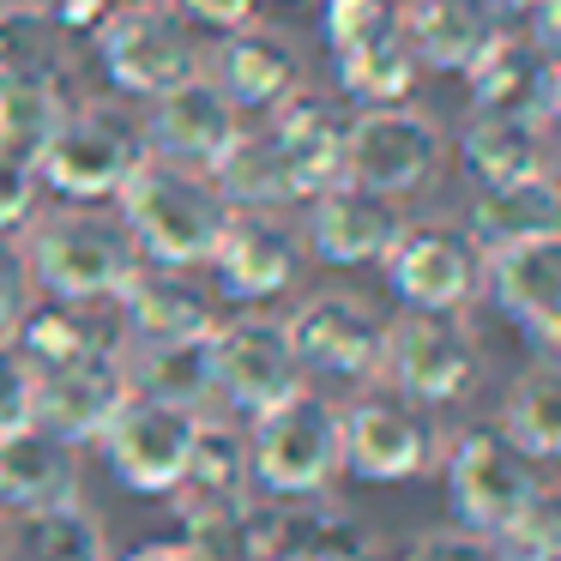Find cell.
Returning <instances> with one entry per match:
<instances>
[{"label": "cell", "instance_id": "obj_40", "mask_svg": "<svg viewBox=\"0 0 561 561\" xmlns=\"http://www.w3.org/2000/svg\"><path fill=\"white\" fill-rule=\"evenodd\" d=\"M31 302H37V284H31L25 254L0 242V339H13V327L25 320Z\"/></svg>", "mask_w": 561, "mask_h": 561}, {"label": "cell", "instance_id": "obj_16", "mask_svg": "<svg viewBox=\"0 0 561 561\" xmlns=\"http://www.w3.org/2000/svg\"><path fill=\"white\" fill-rule=\"evenodd\" d=\"M127 368L122 351H98V356H73V363L37 368V387H31V423L55 428L61 440L85 447L110 428V416L127 399Z\"/></svg>", "mask_w": 561, "mask_h": 561}, {"label": "cell", "instance_id": "obj_45", "mask_svg": "<svg viewBox=\"0 0 561 561\" xmlns=\"http://www.w3.org/2000/svg\"><path fill=\"white\" fill-rule=\"evenodd\" d=\"M278 561H368V556H356V549H327V543H308V549H290V556H278Z\"/></svg>", "mask_w": 561, "mask_h": 561}, {"label": "cell", "instance_id": "obj_34", "mask_svg": "<svg viewBox=\"0 0 561 561\" xmlns=\"http://www.w3.org/2000/svg\"><path fill=\"white\" fill-rule=\"evenodd\" d=\"M501 428H507L537 465H549L561 453V368L549 363V356H537V363L513 380Z\"/></svg>", "mask_w": 561, "mask_h": 561}, {"label": "cell", "instance_id": "obj_36", "mask_svg": "<svg viewBox=\"0 0 561 561\" xmlns=\"http://www.w3.org/2000/svg\"><path fill=\"white\" fill-rule=\"evenodd\" d=\"M501 549V561H556L561 556V513H556V495H537L525 513H513L501 531H489Z\"/></svg>", "mask_w": 561, "mask_h": 561}, {"label": "cell", "instance_id": "obj_25", "mask_svg": "<svg viewBox=\"0 0 561 561\" xmlns=\"http://www.w3.org/2000/svg\"><path fill=\"white\" fill-rule=\"evenodd\" d=\"M127 387L146 399L211 411L218 404V368H211V332L206 339H122Z\"/></svg>", "mask_w": 561, "mask_h": 561}, {"label": "cell", "instance_id": "obj_32", "mask_svg": "<svg viewBox=\"0 0 561 561\" xmlns=\"http://www.w3.org/2000/svg\"><path fill=\"white\" fill-rule=\"evenodd\" d=\"M332 67H339V85L351 91L363 110L368 103H404L416 91V73H423L416 55H411V43H404V31H399V19H392L387 31H375V37L339 49Z\"/></svg>", "mask_w": 561, "mask_h": 561}, {"label": "cell", "instance_id": "obj_4", "mask_svg": "<svg viewBox=\"0 0 561 561\" xmlns=\"http://www.w3.org/2000/svg\"><path fill=\"white\" fill-rule=\"evenodd\" d=\"M447 163V134L423 103H368L344 122V151H339V175L363 182L375 194H416L428 187Z\"/></svg>", "mask_w": 561, "mask_h": 561}, {"label": "cell", "instance_id": "obj_30", "mask_svg": "<svg viewBox=\"0 0 561 561\" xmlns=\"http://www.w3.org/2000/svg\"><path fill=\"white\" fill-rule=\"evenodd\" d=\"M211 175H218L224 199H230L236 211H284V206H302V199H296L290 170H284V158H278V146L266 139V127H242V134L230 139V151L211 163Z\"/></svg>", "mask_w": 561, "mask_h": 561}, {"label": "cell", "instance_id": "obj_11", "mask_svg": "<svg viewBox=\"0 0 561 561\" xmlns=\"http://www.w3.org/2000/svg\"><path fill=\"white\" fill-rule=\"evenodd\" d=\"M465 98H471V115H507V122L556 127V115H561L556 49L525 37L519 25H501L483 43V55L465 67Z\"/></svg>", "mask_w": 561, "mask_h": 561}, {"label": "cell", "instance_id": "obj_29", "mask_svg": "<svg viewBox=\"0 0 561 561\" xmlns=\"http://www.w3.org/2000/svg\"><path fill=\"white\" fill-rule=\"evenodd\" d=\"M477 248H513V242H537V236H561V187L556 175H519V182H483L471 199V224Z\"/></svg>", "mask_w": 561, "mask_h": 561}, {"label": "cell", "instance_id": "obj_5", "mask_svg": "<svg viewBox=\"0 0 561 561\" xmlns=\"http://www.w3.org/2000/svg\"><path fill=\"white\" fill-rule=\"evenodd\" d=\"M375 380L416 404H453L477 387V332L447 308H404L380 327Z\"/></svg>", "mask_w": 561, "mask_h": 561}, {"label": "cell", "instance_id": "obj_3", "mask_svg": "<svg viewBox=\"0 0 561 561\" xmlns=\"http://www.w3.org/2000/svg\"><path fill=\"white\" fill-rule=\"evenodd\" d=\"M248 465H254L260 495H278V501L327 495L344 471L339 404L314 387H296L290 399L254 411L248 416Z\"/></svg>", "mask_w": 561, "mask_h": 561}, {"label": "cell", "instance_id": "obj_7", "mask_svg": "<svg viewBox=\"0 0 561 561\" xmlns=\"http://www.w3.org/2000/svg\"><path fill=\"white\" fill-rule=\"evenodd\" d=\"M440 471H447L453 519L471 525V531H501L513 513H525L549 489L543 483V465H537L501 423L465 428V435L447 447Z\"/></svg>", "mask_w": 561, "mask_h": 561}, {"label": "cell", "instance_id": "obj_19", "mask_svg": "<svg viewBox=\"0 0 561 561\" xmlns=\"http://www.w3.org/2000/svg\"><path fill=\"white\" fill-rule=\"evenodd\" d=\"M206 266L218 272L224 296H236V302H272L302 272V242H296V230L278 211H230V224H224Z\"/></svg>", "mask_w": 561, "mask_h": 561}, {"label": "cell", "instance_id": "obj_44", "mask_svg": "<svg viewBox=\"0 0 561 561\" xmlns=\"http://www.w3.org/2000/svg\"><path fill=\"white\" fill-rule=\"evenodd\" d=\"M127 561H218V556H206V549L187 543V537H170V543H139Z\"/></svg>", "mask_w": 561, "mask_h": 561}, {"label": "cell", "instance_id": "obj_10", "mask_svg": "<svg viewBox=\"0 0 561 561\" xmlns=\"http://www.w3.org/2000/svg\"><path fill=\"white\" fill-rule=\"evenodd\" d=\"M387 278L399 290L404 308H447V314H465V308L483 296V248L465 224L453 218H423L392 236L387 248Z\"/></svg>", "mask_w": 561, "mask_h": 561}, {"label": "cell", "instance_id": "obj_28", "mask_svg": "<svg viewBox=\"0 0 561 561\" xmlns=\"http://www.w3.org/2000/svg\"><path fill=\"white\" fill-rule=\"evenodd\" d=\"M79 98H85V91L67 79L61 61L0 79V158L31 163V170H37V158H43V146H49L55 122H61Z\"/></svg>", "mask_w": 561, "mask_h": 561}, {"label": "cell", "instance_id": "obj_13", "mask_svg": "<svg viewBox=\"0 0 561 561\" xmlns=\"http://www.w3.org/2000/svg\"><path fill=\"white\" fill-rule=\"evenodd\" d=\"M242 127H248V115L224 98V85L206 67H194V73H182L170 91L146 98V115H139V139H146L151 158L199 163V170H211Z\"/></svg>", "mask_w": 561, "mask_h": 561}, {"label": "cell", "instance_id": "obj_23", "mask_svg": "<svg viewBox=\"0 0 561 561\" xmlns=\"http://www.w3.org/2000/svg\"><path fill=\"white\" fill-rule=\"evenodd\" d=\"M392 13L416 67H435V73H465L501 31L495 0H392Z\"/></svg>", "mask_w": 561, "mask_h": 561}, {"label": "cell", "instance_id": "obj_26", "mask_svg": "<svg viewBox=\"0 0 561 561\" xmlns=\"http://www.w3.org/2000/svg\"><path fill=\"white\" fill-rule=\"evenodd\" d=\"M122 314H110V302H31L25 320L13 327V344L25 351L31 368H55L73 363V356H98V351H122Z\"/></svg>", "mask_w": 561, "mask_h": 561}, {"label": "cell", "instance_id": "obj_21", "mask_svg": "<svg viewBox=\"0 0 561 561\" xmlns=\"http://www.w3.org/2000/svg\"><path fill=\"white\" fill-rule=\"evenodd\" d=\"M206 73L218 79L224 98L242 115H266V110H278L284 98L302 91V49H296L284 31L236 25V31H224V43L211 49Z\"/></svg>", "mask_w": 561, "mask_h": 561}, {"label": "cell", "instance_id": "obj_22", "mask_svg": "<svg viewBox=\"0 0 561 561\" xmlns=\"http://www.w3.org/2000/svg\"><path fill=\"white\" fill-rule=\"evenodd\" d=\"M79 495V447L43 423L0 428V513H37Z\"/></svg>", "mask_w": 561, "mask_h": 561}, {"label": "cell", "instance_id": "obj_47", "mask_svg": "<svg viewBox=\"0 0 561 561\" xmlns=\"http://www.w3.org/2000/svg\"><path fill=\"white\" fill-rule=\"evenodd\" d=\"M0 556H7V513H0Z\"/></svg>", "mask_w": 561, "mask_h": 561}, {"label": "cell", "instance_id": "obj_6", "mask_svg": "<svg viewBox=\"0 0 561 561\" xmlns=\"http://www.w3.org/2000/svg\"><path fill=\"white\" fill-rule=\"evenodd\" d=\"M139 158H146V139H139L134 115L115 103L79 98L43 146L37 182L55 187L61 199H115V187L127 182Z\"/></svg>", "mask_w": 561, "mask_h": 561}, {"label": "cell", "instance_id": "obj_46", "mask_svg": "<svg viewBox=\"0 0 561 561\" xmlns=\"http://www.w3.org/2000/svg\"><path fill=\"white\" fill-rule=\"evenodd\" d=\"M495 7H501V13H519V7H525V0H495Z\"/></svg>", "mask_w": 561, "mask_h": 561}, {"label": "cell", "instance_id": "obj_33", "mask_svg": "<svg viewBox=\"0 0 561 561\" xmlns=\"http://www.w3.org/2000/svg\"><path fill=\"white\" fill-rule=\"evenodd\" d=\"M19 556L25 561H115L103 519L79 495L37 513H19Z\"/></svg>", "mask_w": 561, "mask_h": 561}, {"label": "cell", "instance_id": "obj_42", "mask_svg": "<svg viewBox=\"0 0 561 561\" xmlns=\"http://www.w3.org/2000/svg\"><path fill=\"white\" fill-rule=\"evenodd\" d=\"M37 7L49 13L55 37H98L122 0H37Z\"/></svg>", "mask_w": 561, "mask_h": 561}, {"label": "cell", "instance_id": "obj_15", "mask_svg": "<svg viewBox=\"0 0 561 561\" xmlns=\"http://www.w3.org/2000/svg\"><path fill=\"white\" fill-rule=\"evenodd\" d=\"M290 351L302 375H332V380H375L380 356V314L356 290H314L284 314Z\"/></svg>", "mask_w": 561, "mask_h": 561}, {"label": "cell", "instance_id": "obj_43", "mask_svg": "<svg viewBox=\"0 0 561 561\" xmlns=\"http://www.w3.org/2000/svg\"><path fill=\"white\" fill-rule=\"evenodd\" d=\"M175 7H182L187 25H211L218 37L236 25H254V13H260V0H175Z\"/></svg>", "mask_w": 561, "mask_h": 561}, {"label": "cell", "instance_id": "obj_24", "mask_svg": "<svg viewBox=\"0 0 561 561\" xmlns=\"http://www.w3.org/2000/svg\"><path fill=\"white\" fill-rule=\"evenodd\" d=\"M260 127H266V139L278 146L284 170H290V182H296V199H308L327 182H339L344 115L332 110V103H320L314 91H296V98H284L278 110L260 115Z\"/></svg>", "mask_w": 561, "mask_h": 561}, {"label": "cell", "instance_id": "obj_39", "mask_svg": "<svg viewBox=\"0 0 561 561\" xmlns=\"http://www.w3.org/2000/svg\"><path fill=\"white\" fill-rule=\"evenodd\" d=\"M31 387H37V368L25 363V351L13 339H0V428L31 416Z\"/></svg>", "mask_w": 561, "mask_h": 561}, {"label": "cell", "instance_id": "obj_2", "mask_svg": "<svg viewBox=\"0 0 561 561\" xmlns=\"http://www.w3.org/2000/svg\"><path fill=\"white\" fill-rule=\"evenodd\" d=\"M115 211L134 230L146 260H158V266H206L236 206L224 199L211 170L146 151L127 170V182L115 187Z\"/></svg>", "mask_w": 561, "mask_h": 561}, {"label": "cell", "instance_id": "obj_37", "mask_svg": "<svg viewBox=\"0 0 561 561\" xmlns=\"http://www.w3.org/2000/svg\"><path fill=\"white\" fill-rule=\"evenodd\" d=\"M320 19H327V49H351V43L375 37V31H387L392 19V0H320Z\"/></svg>", "mask_w": 561, "mask_h": 561}, {"label": "cell", "instance_id": "obj_1", "mask_svg": "<svg viewBox=\"0 0 561 561\" xmlns=\"http://www.w3.org/2000/svg\"><path fill=\"white\" fill-rule=\"evenodd\" d=\"M25 266L31 284L67 302H115L122 284L134 278L139 254L134 230L122 224V211L103 206V199H61L49 211H31L25 218Z\"/></svg>", "mask_w": 561, "mask_h": 561}, {"label": "cell", "instance_id": "obj_38", "mask_svg": "<svg viewBox=\"0 0 561 561\" xmlns=\"http://www.w3.org/2000/svg\"><path fill=\"white\" fill-rule=\"evenodd\" d=\"M404 561H501V549H495V537H489V531H471V525H440V531L416 537Z\"/></svg>", "mask_w": 561, "mask_h": 561}, {"label": "cell", "instance_id": "obj_41", "mask_svg": "<svg viewBox=\"0 0 561 561\" xmlns=\"http://www.w3.org/2000/svg\"><path fill=\"white\" fill-rule=\"evenodd\" d=\"M37 170L31 163H13L0 158V236L7 230H25V218L37 211Z\"/></svg>", "mask_w": 561, "mask_h": 561}, {"label": "cell", "instance_id": "obj_9", "mask_svg": "<svg viewBox=\"0 0 561 561\" xmlns=\"http://www.w3.org/2000/svg\"><path fill=\"white\" fill-rule=\"evenodd\" d=\"M98 55L110 85L127 91V98H158L199 67L194 31H187L175 0H122L110 25L98 31Z\"/></svg>", "mask_w": 561, "mask_h": 561}, {"label": "cell", "instance_id": "obj_14", "mask_svg": "<svg viewBox=\"0 0 561 561\" xmlns=\"http://www.w3.org/2000/svg\"><path fill=\"white\" fill-rule=\"evenodd\" d=\"M194 423H199V411L146 399V392H127L122 411L110 416V428H103L98 440H103V453H110L122 489H134V495H170V489L182 483L187 447H194Z\"/></svg>", "mask_w": 561, "mask_h": 561}, {"label": "cell", "instance_id": "obj_31", "mask_svg": "<svg viewBox=\"0 0 561 561\" xmlns=\"http://www.w3.org/2000/svg\"><path fill=\"white\" fill-rule=\"evenodd\" d=\"M459 151L477 182H519V175L549 170V127L507 122V115H471Z\"/></svg>", "mask_w": 561, "mask_h": 561}, {"label": "cell", "instance_id": "obj_18", "mask_svg": "<svg viewBox=\"0 0 561 561\" xmlns=\"http://www.w3.org/2000/svg\"><path fill=\"white\" fill-rule=\"evenodd\" d=\"M483 290L495 296V308L537 344V351H556L561 344V236L489 248L483 254Z\"/></svg>", "mask_w": 561, "mask_h": 561}, {"label": "cell", "instance_id": "obj_35", "mask_svg": "<svg viewBox=\"0 0 561 561\" xmlns=\"http://www.w3.org/2000/svg\"><path fill=\"white\" fill-rule=\"evenodd\" d=\"M55 25L37 0H0V79L55 61Z\"/></svg>", "mask_w": 561, "mask_h": 561}, {"label": "cell", "instance_id": "obj_17", "mask_svg": "<svg viewBox=\"0 0 561 561\" xmlns=\"http://www.w3.org/2000/svg\"><path fill=\"white\" fill-rule=\"evenodd\" d=\"M308 206V248L327 266H380L392 248V236L404 230V211L392 194H375L363 182H327L320 194L302 199Z\"/></svg>", "mask_w": 561, "mask_h": 561}, {"label": "cell", "instance_id": "obj_27", "mask_svg": "<svg viewBox=\"0 0 561 561\" xmlns=\"http://www.w3.org/2000/svg\"><path fill=\"white\" fill-rule=\"evenodd\" d=\"M254 495V465H248V428L224 423V416L199 411L194 423V447H187L182 483L170 489L175 513H199V507H230V501Z\"/></svg>", "mask_w": 561, "mask_h": 561}, {"label": "cell", "instance_id": "obj_12", "mask_svg": "<svg viewBox=\"0 0 561 561\" xmlns=\"http://www.w3.org/2000/svg\"><path fill=\"white\" fill-rule=\"evenodd\" d=\"M211 368H218V404L254 416L266 404L308 387L302 363L290 351V332L272 314H230L211 327Z\"/></svg>", "mask_w": 561, "mask_h": 561}, {"label": "cell", "instance_id": "obj_8", "mask_svg": "<svg viewBox=\"0 0 561 561\" xmlns=\"http://www.w3.org/2000/svg\"><path fill=\"white\" fill-rule=\"evenodd\" d=\"M344 471L363 483H411L440 459V435L428 423V404L404 399L392 387H368L363 399L339 404Z\"/></svg>", "mask_w": 561, "mask_h": 561}, {"label": "cell", "instance_id": "obj_20", "mask_svg": "<svg viewBox=\"0 0 561 561\" xmlns=\"http://www.w3.org/2000/svg\"><path fill=\"white\" fill-rule=\"evenodd\" d=\"M115 314H122L127 339H206L224 320V308H218V296L194 278V266L139 260L134 278L115 296Z\"/></svg>", "mask_w": 561, "mask_h": 561}]
</instances>
